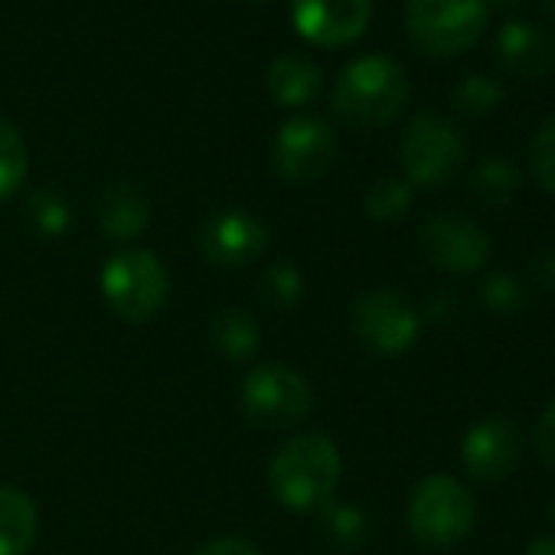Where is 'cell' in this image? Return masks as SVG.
Wrapping results in <instances>:
<instances>
[{
	"label": "cell",
	"mask_w": 555,
	"mask_h": 555,
	"mask_svg": "<svg viewBox=\"0 0 555 555\" xmlns=\"http://www.w3.org/2000/svg\"><path fill=\"white\" fill-rule=\"evenodd\" d=\"M500 63L516 79H542L555 66V43L545 30L526 24V21H506L496 37Z\"/></svg>",
	"instance_id": "5bb4252c"
},
{
	"label": "cell",
	"mask_w": 555,
	"mask_h": 555,
	"mask_svg": "<svg viewBox=\"0 0 555 555\" xmlns=\"http://www.w3.org/2000/svg\"><path fill=\"white\" fill-rule=\"evenodd\" d=\"M193 555H261L248 539L238 535H222V539H209L203 542Z\"/></svg>",
	"instance_id": "f1b7e54d"
},
{
	"label": "cell",
	"mask_w": 555,
	"mask_h": 555,
	"mask_svg": "<svg viewBox=\"0 0 555 555\" xmlns=\"http://www.w3.org/2000/svg\"><path fill=\"white\" fill-rule=\"evenodd\" d=\"M357 340L376 357H402L422 337V314L396 288H370L350 311Z\"/></svg>",
	"instance_id": "ba28073f"
},
{
	"label": "cell",
	"mask_w": 555,
	"mask_h": 555,
	"mask_svg": "<svg viewBox=\"0 0 555 555\" xmlns=\"http://www.w3.org/2000/svg\"><path fill=\"white\" fill-rule=\"evenodd\" d=\"M337 160V134L327 121L298 115L278 128L271 141V164L285 183H314L331 173Z\"/></svg>",
	"instance_id": "9c48e42d"
},
{
	"label": "cell",
	"mask_w": 555,
	"mask_h": 555,
	"mask_svg": "<svg viewBox=\"0 0 555 555\" xmlns=\"http://www.w3.org/2000/svg\"><path fill=\"white\" fill-rule=\"evenodd\" d=\"M261 295L271 308L278 311H292L305 298V274L292 261H274L261 274Z\"/></svg>",
	"instance_id": "7402d4cb"
},
{
	"label": "cell",
	"mask_w": 555,
	"mask_h": 555,
	"mask_svg": "<svg viewBox=\"0 0 555 555\" xmlns=\"http://www.w3.org/2000/svg\"><path fill=\"white\" fill-rule=\"evenodd\" d=\"M30 170V151L24 134L17 131V125H11L8 118H0V199L14 196Z\"/></svg>",
	"instance_id": "ffe728a7"
},
{
	"label": "cell",
	"mask_w": 555,
	"mask_h": 555,
	"mask_svg": "<svg viewBox=\"0 0 555 555\" xmlns=\"http://www.w3.org/2000/svg\"><path fill=\"white\" fill-rule=\"evenodd\" d=\"M399 160L409 186L441 190L461 173L467 160V144L448 118L422 112L402 131Z\"/></svg>",
	"instance_id": "8992f818"
},
{
	"label": "cell",
	"mask_w": 555,
	"mask_h": 555,
	"mask_svg": "<svg viewBox=\"0 0 555 555\" xmlns=\"http://www.w3.org/2000/svg\"><path fill=\"white\" fill-rule=\"evenodd\" d=\"M522 431L513 415L493 412L474 422L461 438V464L477 483H503L522 457Z\"/></svg>",
	"instance_id": "8fae6325"
},
{
	"label": "cell",
	"mask_w": 555,
	"mask_h": 555,
	"mask_svg": "<svg viewBox=\"0 0 555 555\" xmlns=\"http://www.w3.org/2000/svg\"><path fill=\"white\" fill-rule=\"evenodd\" d=\"M344 477V457L331 435L301 431L274 451L268 464L271 496L285 509L314 513L324 509Z\"/></svg>",
	"instance_id": "6da1fadb"
},
{
	"label": "cell",
	"mask_w": 555,
	"mask_h": 555,
	"mask_svg": "<svg viewBox=\"0 0 555 555\" xmlns=\"http://www.w3.org/2000/svg\"><path fill=\"white\" fill-rule=\"evenodd\" d=\"M151 222V203L134 183H115L99 199V225L112 242L138 238Z\"/></svg>",
	"instance_id": "2e32d148"
},
{
	"label": "cell",
	"mask_w": 555,
	"mask_h": 555,
	"mask_svg": "<svg viewBox=\"0 0 555 555\" xmlns=\"http://www.w3.org/2000/svg\"><path fill=\"white\" fill-rule=\"evenodd\" d=\"M519 170L506 157H483L470 173V196L480 206H506L519 193Z\"/></svg>",
	"instance_id": "d6986e66"
},
{
	"label": "cell",
	"mask_w": 555,
	"mask_h": 555,
	"mask_svg": "<svg viewBox=\"0 0 555 555\" xmlns=\"http://www.w3.org/2000/svg\"><path fill=\"white\" fill-rule=\"evenodd\" d=\"M268 248V225L248 209H219L199 229V251L216 268H245Z\"/></svg>",
	"instance_id": "4fadbf2b"
},
{
	"label": "cell",
	"mask_w": 555,
	"mask_h": 555,
	"mask_svg": "<svg viewBox=\"0 0 555 555\" xmlns=\"http://www.w3.org/2000/svg\"><path fill=\"white\" fill-rule=\"evenodd\" d=\"M324 529L327 535L344 545V548H357L370 539V516L360 509V506H350V503H327L324 509Z\"/></svg>",
	"instance_id": "d4e9b609"
},
{
	"label": "cell",
	"mask_w": 555,
	"mask_h": 555,
	"mask_svg": "<svg viewBox=\"0 0 555 555\" xmlns=\"http://www.w3.org/2000/svg\"><path fill=\"white\" fill-rule=\"evenodd\" d=\"M535 274H539V282L548 288V292H555V251H548L542 261H539V268H535Z\"/></svg>",
	"instance_id": "f546056e"
},
{
	"label": "cell",
	"mask_w": 555,
	"mask_h": 555,
	"mask_svg": "<svg viewBox=\"0 0 555 555\" xmlns=\"http://www.w3.org/2000/svg\"><path fill=\"white\" fill-rule=\"evenodd\" d=\"M405 519L422 545L448 548L470 535L477 522V503L470 490L451 474H428L415 483Z\"/></svg>",
	"instance_id": "277c9868"
},
{
	"label": "cell",
	"mask_w": 555,
	"mask_h": 555,
	"mask_svg": "<svg viewBox=\"0 0 555 555\" xmlns=\"http://www.w3.org/2000/svg\"><path fill=\"white\" fill-rule=\"evenodd\" d=\"M258 340H261L258 321L245 308H225L209 324V344H212V350L222 353L232 363L248 360L258 350Z\"/></svg>",
	"instance_id": "ac0fdd59"
},
{
	"label": "cell",
	"mask_w": 555,
	"mask_h": 555,
	"mask_svg": "<svg viewBox=\"0 0 555 555\" xmlns=\"http://www.w3.org/2000/svg\"><path fill=\"white\" fill-rule=\"evenodd\" d=\"M532 448L542 457V464L548 470H555V399L545 405V412L539 415V422L532 428Z\"/></svg>",
	"instance_id": "83f0119b"
},
{
	"label": "cell",
	"mask_w": 555,
	"mask_h": 555,
	"mask_svg": "<svg viewBox=\"0 0 555 555\" xmlns=\"http://www.w3.org/2000/svg\"><path fill=\"white\" fill-rule=\"evenodd\" d=\"M526 555H555V535H545V539H532Z\"/></svg>",
	"instance_id": "4dcf8cb0"
},
{
	"label": "cell",
	"mask_w": 555,
	"mask_h": 555,
	"mask_svg": "<svg viewBox=\"0 0 555 555\" xmlns=\"http://www.w3.org/2000/svg\"><path fill=\"white\" fill-rule=\"evenodd\" d=\"M37 503L21 487H0V555H27L37 542Z\"/></svg>",
	"instance_id": "e0dca14e"
},
{
	"label": "cell",
	"mask_w": 555,
	"mask_h": 555,
	"mask_svg": "<svg viewBox=\"0 0 555 555\" xmlns=\"http://www.w3.org/2000/svg\"><path fill=\"white\" fill-rule=\"evenodd\" d=\"M548 516H552V526H555V500H552V509H548Z\"/></svg>",
	"instance_id": "836d02e7"
},
{
	"label": "cell",
	"mask_w": 555,
	"mask_h": 555,
	"mask_svg": "<svg viewBox=\"0 0 555 555\" xmlns=\"http://www.w3.org/2000/svg\"><path fill=\"white\" fill-rule=\"evenodd\" d=\"M503 102V86L490 76H467L457 82L451 105L454 112L467 115V118H483L490 112H496V105Z\"/></svg>",
	"instance_id": "cb8c5ba5"
},
{
	"label": "cell",
	"mask_w": 555,
	"mask_h": 555,
	"mask_svg": "<svg viewBox=\"0 0 555 555\" xmlns=\"http://www.w3.org/2000/svg\"><path fill=\"white\" fill-rule=\"evenodd\" d=\"M321 86H324L321 69L308 56H298V53L278 56L268 66V73H264L268 95L278 105H285V108H305V105H311L321 95Z\"/></svg>",
	"instance_id": "9a60e30c"
},
{
	"label": "cell",
	"mask_w": 555,
	"mask_h": 555,
	"mask_svg": "<svg viewBox=\"0 0 555 555\" xmlns=\"http://www.w3.org/2000/svg\"><path fill=\"white\" fill-rule=\"evenodd\" d=\"M487 0H405V30L418 53L448 60L487 30Z\"/></svg>",
	"instance_id": "5b68a950"
},
{
	"label": "cell",
	"mask_w": 555,
	"mask_h": 555,
	"mask_svg": "<svg viewBox=\"0 0 555 555\" xmlns=\"http://www.w3.org/2000/svg\"><path fill=\"white\" fill-rule=\"evenodd\" d=\"M418 248L444 274H477L490 258V235L470 216L444 209L422 222Z\"/></svg>",
	"instance_id": "30bf717a"
},
{
	"label": "cell",
	"mask_w": 555,
	"mask_h": 555,
	"mask_svg": "<svg viewBox=\"0 0 555 555\" xmlns=\"http://www.w3.org/2000/svg\"><path fill=\"white\" fill-rule=\"evenodd\" d=\"M102 298L128 324L154 321L170 298V274L147 248H125L102 268Z\"/></svg>",
	"instance_id": "3957f363"
},
{
	"label": "cell",
	"mask_w": 555,
	"mask_h": 555,
	"mask_svg": "<svg viewBox=\"0 0 555 555\" xmlns=\"http://www.w3.org/2000/svg\"><path fill=\"white\" fill-rule=\"evenodd\" d=\"M238 399L248 422H255L258 428L285 431L298 428L311 415L314 389L298 370L282 363H264L245 373Z\"/></svg>",
	"instance_id": "52a82bcc"
},
{
	"label": "cell",
	"mask_w": 555,
	"mask_h": 555,
	"mask_svg": "<svg viewBox=\"0 0 555 555\" xmlns=\"http://www.w3.org/2000/svg\"><path fill=\"white\" fill-rule=\"evenodd\" d=\"M542 8H545V14L555 21V0H542Z\"/></svg>",
	"instance_id": "d6a6232c"
},
{
	"label": "cell",
	"mask_w": 555,
	"mask_h": 555,
	"mask_svg": "<svg viewBox=\"0 0 555 555\" xmlns=\"http://www.w3.org/2000/svg\"><path fill=\"white\" fill-rule=\"evenodd\" d=\"M366 216L376 222H399L412 209V186L399 177H379L366 190Z\"/></svg>",
	"instance_id": "603a6c76"
},
{
	"label": "cell",
	"mask_w": 555,
	"mask_h": 555,
	"mask_svg": "<svg viewBox=\"0 0 555 555\" xmlns=\"http://www.w3.org/2000/svg\"><path fill=\"white\" fill-rule=\"evenodd\" d=\"M487 4H493V8H500V11H513V8L522 4V0H487Z\"/></svg>",
	"instance_id": "1f68e13d"
},
{
	"label": "cell",
	"mask_w": 555,
	"mask_h": 555,
	"mask_svg": "<svg viewBox=\"0 0 555 555\" xmlns=\"http://www.w3.org/2000/svg\"><path fill=\"white\" fill-rule=\"evenodd\" d=\"M409 102L405 69L383 53L353 60L334 86V112L350 128H386Z\"/></svg>",
	"instance_id": "7a4b0ae2"
},
{
	"label": "cell",
	"mask_w": 555,
	"mask_h": 555,
	"mask_svg": "<svg viewBox=\"0 0 555 555\" xmlns=\"http://www.w3.org/2000/svg\"><path fill=\"white\" fill-rule=\"evenodd\" d=\"M529 173L545 190L555 193V115L539 125L529 144Z\"/></svg>",
	"instance_id": "4316f807"
},
{
	"label": "cell",
	"mask_w": 555,
	"mask_h": 555,
	"mask_svg": "<svg viewBox=\"0 0 555 555\" xmlns=\"http://www.w3.org/2000/svg\"><path fill=\"white\" fill-rule=\"evenodd\" d=\"M27 216H30V225L43 238H60L73 225V206L66 203V196L60 190H50V186H40L30 193Z\"/></svg>",
	"instance_id": "44dd1931"
},
{
	"label": "cell",
	"mask_w": 555,
	"mask_h": 555,
	"mask_svg": "<svg viewBox=\"0 0 555 555\" xmlns=\"http://www.w3.org/2000/svg\"><path fill=\"white\" fill-rule=\"evenodd\" d=\"M292 21L308 43L340 50L366 34L373 0H292Z\"/></svg>",
	"instance_id": "7c38bea8"
},
{
	"label": "cell",
	"mask_w": 555,
	"mask_h": 555,
	"mask_svg": "<svg viewBox=\"0 0 555 555\" xmlns=\"http://www.w3.org/2000/svg\"><path fill=\"white\" fill-rule=\"evenodd\" d=\"M480 301L487 311L500 314V318H513L526 308V292L522 285L516 282L513 274L506 271H487V278L480 282Z\"/></svg>",
	"instance_id": "484cf974"
}]
</instances>
